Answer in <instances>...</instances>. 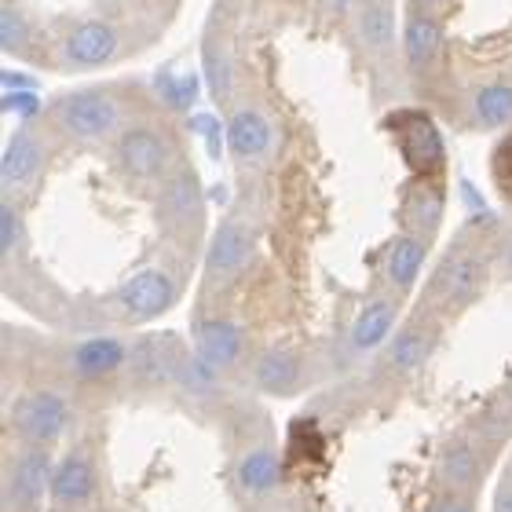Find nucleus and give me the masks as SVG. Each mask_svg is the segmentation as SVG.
I'll use <instances>...</instances> for the list:
<instances>
[{"mask_svg":"<svg viewBox=\"0 0 512 512\" xmlns=\"http://www.w3.org/2000/svg\"><path fill=\"white\" fill-rule=\"evenodd\" d=\"M432 512H476V509H472V498H465V494L439 491V498L432 502Z\"/></svg>","mask_w":512,"mask_h":512,"instance_id":"c85d7f7f","label":"nucleus"},{"mask_svg":"<svg viewBox=\"0 0 512 512\" xmlns=\"http://www.w3.org/2000/svg\"><path fill=\"white\" fill-rule=\"evenodd\" d=\"M11 428L26 447H48L70 428V403L48 388L26 392L11 406Z\"/></svg>","mask_w":512,"mask_h":512,"instance_id":"39448f33","label":"nucleus"},{"mask_svg":"<svg viewBox=\"0 0 512 512\" xmlns=\"http://www.w3.org/2000/svg\"><path fill=\"white\" fill-rule=\"evenodd\" d=\"M246 333L231 319H202L194 326V355L213 370H231L242 359Z\"/></svg>","mask_w":512,"mask_h":512,"instance_id":"4468645a","label":"nucleus"},{"mask_svg":"<svg viewBox=\"0 0 512 512\" xmlns=\"http://www.w3.org/2000/svg\"><path fill=\"white\" fill-rule=\"evenodd\" d=\"M509 399H512V388H509Z\"/></svg>","mask_w":512,"mask_h":512,"instance_id":"72a5a7b5","label":"nucleus"},{"mask_svg":"<svg viewBox=\"0 0 512 512\" xmlns=\"http://www.w3.org/2000/svg\"><path fill=\"white\" fill-rule=\"evenodd\" d=\"M52 121L55 128L70 139L81 143H96V139H110L114 132H121V118L125 110L107 88H81L70 96H59L52 103Z\"/></svg>","mask_w":512,"mask_h":512,"instance_id":"7ed1b4c3","label":"nucleus"},{"mask_svg":"<svg viewBox=\"0 0 512 512\" xmlns=\"http://www.w3.org/2000/svg\"><path fill=\"white\" fill-rule=\"evenodd\" d=\"M205 77H209V88H213L216 103H227L231 99V88H235V63L227 55L224 44H216L209 37L205 44Z\"/></svg>","mask_w":512,"mask_h":512,"instance_id":"a878e982","label":"nucleus"},{"mask_svg":"<svg viewBox=\"0 0 512 512\" xmlns=\"http://www.w3.org/2000/svg\"><path fill=\"white\" fill-rule=\"evenodd\" d=\"M498 260H502V267H505V271H509V275H512V235L502 242V256H498Z\"/></svg>","mask_w":512,"mask_h":512,"instance_id":"2f4dec72","label":"nucleus"},{"mask_svg":"<svg viewBox=\"0 0 512 512\" xmlns=\"http://www.w3.org/2000/svg\"><path fill=\"white\" fill-rule=\"evenodd\" d=\"M275 143V128L260 107H238L227 118V147L238 161H260Z\"/></svg>","mask_w":512,"mask_h":512,"instance_id":"f3484780","label":"nucleus"},{"mask_svg":"<svg viewBox=\"0 0 512 512\" xmlns=\"http://www.w3.org/2000/svg\"><path fill=\"white\" fill-rule=\"evenodd\" d=\"M99 498V469L85 450H70L52 476V502L59 512H81L92 509Z\"/></svg>","mask_w":512,"mask_h":512,"instance_id":"9d476101","label":"nucleus"},{"mask_svg":"<svg viewBox=\"0 0 512 512\" xmlns=\"http://www.w3.org/2000/svg\"><path fill=\"white\" fill-rule=\"evenodd\" d=\"M128 363V344L118 337H88V341L74 344L66 355V366L85 381H103L125 370Z\"/></svg>","mask_w":512,"mask_h":512,"instance_id":"2eb2a0df","label":"nucleus"},{"mask_svg":"<svg viewBox=\"0 0 512 512\" xmlns=\"http://www.w3.org/2000/svg\"><path fill=\"white\" fill-rule=\"evenodd\" d=\"M395 315H399V297H370L352 319L348 344L352 352H377L388 333L395 330Z\"/></svg>","mask_w":512,"mask_h":512,"instance_id":"aec40b11","label":"nucleus"},{"mask_svg":"<svg viewBox=\"0 0 512 512\" xmlns=\"http://www.w3.org/2000/svg\"><path fill=\"white\" fill-rule=\"evenodd\" d=\"M494 512H512V480L502 483V491H498V502H494Z\"/></svg>","mask_w":512,"mask_h":512,"instance_id":"c756f323","label":"nucleus"},{"mask_svg":"<svg viewBox=\"0 0 512 512\" xmlns=\"http://www.w3.org/2000/svg\"><path fill=\"white\" fill-rule=\"evenodd\" d=\"M443 48H447V30H443V22L436 19V15H410V22H406L403 30V52H406V63H410V70L414 74H425V70H432V66L439 63V55H443Z\"/></svg>","mask_w":512,"mask_h":512,"instance_id":"6ab92c4d","label":"nucleus"},{"mask_svg":"<svg viewBox=\"0 0 512 512\" xmlns=\"http://www.w3.org/2000/svg\"><path fill=\"white\" fill-rule=\"evenodd\" d=\"M19 246H22V213L19 205L4 194V205H0V256H4V264L19 253Z\"/></svg>","mask_w":512,"mask_h":512,"instance_id":"bb28decb","label":"nucleus"},{"mask_svg":"<svg viewBox=\"0 0 512 512\" xmlns=\"http://www.w3.org/2000/svg\"><path fill=\"white\" fill-rule=\"evenodd\" d=\"M384 132L392 136L395 150L403 154L406 169L414 172V180H443L447 147H443L436 121L428 118L425 110H414V107L392 110L384 118Z\"/></svg>","mask_w":512,"mask_h":512,"instance_id":"f03ea898","label":"nucleus"},{"mask_svg":"<svg viewBox=\"0 0 512 512\" xmlns=\"http://www.w3.org/2000/svg\"><path fill=\"white\" fill-rule=\"evenodd\" d=\"M355 22V37L366 48V55H381L392 52L395 44V15H392V0H363L359 8L352 11Z\"/></svg>","mask_w":512,"mask_h":512,"instance_id":"4be33fe9","label":"nucleus"},{"mask_svg":"<svg viewBox=\"0 0 512 512\" xmlns=\"http://www.w3.org/2000/svg\"><path fill=\"white\" fill-rule=\"evenodd\" d=\"M114 154H118V169L125 172L128 180L139 183H154V180H169L172 176V147L165 132L154 125H128L118 132V143H114Z\"/></svg>","mask_w":512,"mask_h":512,"instance_id":"20e7f679","label":"nucleus"},{"mask_svg":"<svg viewBox=\"0 0 512 512\" xmlns=\"http://www.w3.org/2000/svg\"><path fill=\"white\" fill-rule=\"evenodd\" d=\"M235 480L249 498H264V494L275 491L278 480H282V461H278V454L267 447V443H256V447H249L246 454L238 458Z\"/></svg>","mask_w":512,"mask_h":512,"instance_id":"5701e85b","label":"nucleus"},{"mask_svg":"<svg viewBox=\"0 0 512 512\" xmlns=\"http://www.w3.org/2000/svg\"><path fill=\"white\" fill-rule=\"evenodd\" d=\"M469 121L476 128H502L512 121V81H487L469 103Z\"/></svg>","mask_w":512,"mask_h":512,"instance_id":"393cba45","label":"nucleus"},{"mask_svg":"<svg viewBox=\"0 0 512 512\" xmlns=\"http://www.w3.org/2000/svg\"><path fill=\"white\" fill-rule=\"evenodd\" d=\"M55 465L48 458V447H26L11 461L4 480V512H33L44 494H52Z\"/></svg>","mask_w":512,"mask_h":512,"instance_id":"0eeeda50","label":"nucleus"},{"mask_svg":"<svg viewBox=\"0 0 512 512\" xmlns=\"http://www.w3.org/2000/svg\"><path fill=\"white\" fill-rule=\"evenodd\" d=\"M483 469H487V461H483V454L469 439H461V436L447 439L443 450H439L436 476H439V483H443V491L472 498V491H480Z\"/></svg>","mask_w":512,"mask_h":512,"instance_id":"f8f14e48","label":"nucleus"},{"mask_svg":"<svg viewBox=\"0 0 512 512\" xmlns=\"http://www.w3.org/2000/svg\"><path fill=\"white\" fill-rule=\"evenodd\" d=\"M22 41H26V19L15 4L4 0V11H0V48L4 52H19Z\"/></svg>","mask_w":512,"mask_h":512,"instance_id":"cd10ccee","label":"nucleus"},{"mask_svg":"<svg viewBox=\"0 0 512 512\" xmlns=\"http://www.w3.org/2000/svg\"><path fill=\"white\" fill-rule=\"evenodd\" d=\"M425 256H428V238L421 235H395L384 249V282L392 286V297H406L410 289H414L417 275H421V267H425Z\"/></svg>","mask_w":512,"mask_h":512,"instance_id":"dca6fc26","label":"nucleus"},{"mask_svg":"<svg viewBox=\"0 0 512 512\" xmlns=\"http://www.w3.org/2000/svg\"><path fill=\"white\" fill-rule=\"evenodd\" d=\"M161 220L176 235L202 231V187L191 169H172L169 180H161Z\"/></svg>","mask_w":512,"mask_h":512,"instance_id":"9b49d317","label":"nucleus"},{"mask_svg":"<svg viewBox=\"0 0 512 512\" xmlns=\"http://www.w3.org/2000/svg\"><path fill=\"white\" fill-rule=\"evenodd\" d=\"M414 8H436V4H447V0H410Z\"/></svg>","mask_w":512,"mask_h":512,"instance_id":"473e14b6","label":"nucleus"},{"mask_svg":"<svg viewBox=\"0 0 512 512\" xmlns=\"http://www.w3.org/2000/svg\"><path fill=\"white\" fill-rule=\"evenodd\" d=\"M44 139L30 128H19L11 143L4 147V158H0V180H4V194H15L22 187H30L37 180V172L44 169Z\"/></svg>","mask_w":512,"mask_h":512,"instance_id":"ddd939ff","label":"nucleus"},{"mask_svg":"<svg viewBox=\"0 0 512 512\" xmlns=\"http://www.w3.org/2000/svg\"><path fill=\"white\" fill-rule=\"evenodd\" d=\"M487 278H491V253L472 238H458L428 282L425 300L439 315H450V311L469 308L483 293Z\"/></svg>","mask_w":512,"mask_h":512,"instance_id":"f257e3e1","label":"nucleus"},{"mask_svg":"<svg viewBox=\"0 0 512 512\" xmlns=\"http://www.w3.org/2000/svg\"><path fill=\"white\" fill-rule=\"evenodd\" d=\"M432 348H436V330H432L428 322H410V326H403V330L388 341L384 366L399 377H410L425 366V359L432 355Z\"/></svg>","mask_w":512,"mask_h":512,"instance_id":"412c9836","label":"nucleus"},{"mask_svg":"<svg viewBox=\"0 0 512 512\" xmlns=\"http://www.w3.org/2000/svg\"><path fill=\"white\" fill-rule=\"evenodd\" d=\"M253 381L260 392H271V395H286L297 388L300 381V359L286 348H271L256 359L253 366Z\"/></svg>","mask_w":512,"mask_h":512,"instance_id":"b1692460","label":"nucleus"},{"mask_svg":"<svg viewBox=\"0 0 512 512\" xmlns=\"http://www.w3.org/2000/svg\"><path fill=\"white\" fill-rule=\"evenodd\" d=\"M121 55V30L107 19L77 22L63 41V66L70 70H96Z\"/></svg>","mask_w":512,"mask_h":512,"instance_id":"1a4fd4ad","label":"nucleus"},{"mask_svg":"<svg viewBox=\"0 0 512 512\" xmlns=\"http://www.w3.org/2000/svg\"><path fill=\"white\" fill-rule=\"evenodd\" d=\"M322 4H326L330 11H355L363 0H322Z\"/></svg>","mask_w":512,"mask_h":512,"instance_id":"7c9ffc66","label":"nucleus"},{"mask_svg":"<svg viewBox=\"0 0 512 512\" xmlns=\"http://www.w3.org/2000/svg\"><path fill=\"white\" fill-rule=\"evenodd\" d=\"M256 253V231L249 220L242 216H231L216 227L213 242H209V253H205V282L209 286H224L235 275H242V267L253 260Z\"/></svg>","mask_w":512,"mask_h":512,"instance_id":"423d86ee","label":"nucleus"},{"mask_svg":"<svg viewBox=\"0 0 512 512\" xmlns=\"http://www.w3.org/2000/svg\"><path fill=\"white\" fill-rule=\"evenodd\" d=\"M114 304H118L121 319L128 322H147L158 319L176 304V282L172 275H165L161 267H147V271H136L125 286L114 293Z\"/></svg>","mask_w":512,"mask_h":512,"instance_id":"6e6552de","label":"nucleus"},{"mask_svg":"<svg viewBox=\"0 0 512 512\" xmlns=\"http://www.w3.org/2000/svg\"><path fill=\"white\" fill-rule=\"evenodd\" d=\"M443 180H414V187L406 191L403 198V220L410 235H421L432 242V235L443 224V213H447V202H443Z\"/></svg>","mask_w":512,"mask_h":512,"instance_id":"a211bd4d","label":"nucleus"}]
</instances>
